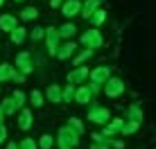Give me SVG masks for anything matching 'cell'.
I'll return each mask as SVG.
<instances>
[{"instance_id": "ffe728a7", "label": "cell", "mask_w": 156, "mask_h": 149, "mask_svg": "<svg viewBox=\"0 0 156 149\" xmlns=\"http://www.w3.org/2000/svg\"><path fill=\"white\" fill-rule=\"evenodd\" d=\"M0 106H2L5 115H14V113H18V106H16V102H14L12 97H5L2 102H0Z\"/></svg>"}, {"instance_id": "ab89813d", "label": "cell", "mask_w": 156, "mask_h": 149, "mask_svg": "<svg viewBox=\"0 0 156 149\" xmlns=\"http://www.w3.org/2000/svg\"><path fill=\"white\" fill-rule=\"evenodd\" d=\"M2 5H5V0H0V7H2Z\"/></svg>"}, {"instance_id": "74e56055", "label": "cell", "mask_w": 156, "mask_h": 149, "mask_svg": "<svg viewBox=\"0 0 156 149\" xmlns=\"http://www.w3.org/2000/svg\"><path fill=\"white\" fill-rule=\"evenodd\" d=\"M5 118H7V115H5V111H2V106H0V126L5 124Z\"/></svg>"}, {"instance_id": "f35d334b", "label": "cell", "mask_w": 156, "mask_h": 149, "mask_svg": "<svg viewBox=\"0 0 156 149\" xmlns=\"http://www.w3.org/2000/svg\"><path fill=\"white\" fill-rule=\"evenodd\" d=\"M7 149H18V145L16 142H7Z\"/></svg>"}, {"instance_id": "44dd1931", "label": "cell", "mask_w": 156, "mask_h": 149, "mask_svg": "<svg viewBox=\"0 0 156 149\" xmlns=\"http://www.w3.org/2000/svg\"><path fill=\"white\" fill-rule=\"evenodd\" d=\"M66 126H68V129H73V131H75L77 136H84V131H86V129H84V122L79 120V118H70V120H68V124H66Z\"/></svg>"}, {"instance_id": "d4e9b609", "label": "cell", "mask_w": 156, "mask_h": 149, "mask_svg": "<svg viewBox=\"0 0 156 149\" xmlns=\"http://www.w3.org/2000/svg\"><path fill=\"white\" fill-rule=\"evenodd\" d=\"M30 102H32V106L41 109V106H43V102H45V95H43L41 90H32V93H30Z\"/></svg>"}, {"instance_id": "f546056e", "label": "cell", "mask_w": 156, "mask_h": 149, "mask_svg": "<svg viewBox=\"0 0 156 149\" xmlns=\"http://www.w3.org/2000/svg\"><path fill=\"white\" fill-rule=\"evenodd\" d=\"M52 145H55V138H52L50 133H43L41 140H39V147L41 149H52Z\"/></svg>"}, {"instance_id": "d6a6232c", "label": "cell", "mask_w": 156, "mask_h": 149, "mask_svg": "<svg viewBox=\"0 0 156 149\" xmlns=\"http://www.w3.org/2000/svg\"><path fill=\"white\" fill-rule=\"evenodd\" d=\"M12 81H14V84H23V81H25V74L16 70V74H14V79H12Z\"/></svg>"}, {"instance_id": "5b68a950", "label": "cell", "mask_w": 156, "mask_h": 149, "mask_svg": "<svg viewBox=\"0 0 156 149\" xmlns=\"http://www.w3.org/2000/svg\"><path fill=\"white\" fill-rule=\"evenodd\" d=\"M88 77H90V84L104 86V84L109 81V77H111V68L109 66H98V68H93V70L88 72Z\"/></svg>"}, {"instance_id": "d590c367", "label": "cell", "mask_w": 156, "mask_h": 149, "mask_svg": "<svg viewBox=\"0 0 156 149\" xmlns=\"http://www.w3.org/2000/svg\"><path fill=\"white\" fill-rule=\"evenodd\" d=\"M111 145H113L115 149H122V147H125V142H122V140H111Z\"/></svg>"}, {"instance_id": "60d3db41", "label": "cell", "mask_w": 156, "mask_h": 149, "mask_svg": "<svg viewBox=\"0 0 156 149\" xmlns=\"http://www.w3.org/2000/svg\"><path fill=\"white\" fill-rule=\"evenodd\" d=\"M59 149H68V147H59Z\"/></svg>"}, {"instance_id": "e575fe53", "label": "cell", "mask_w": 156, "mask_h": 149, "mask_svg": "<svg viewBox=\"0 0 156 149\" xmlns=\"http://www.w3.org/2000/svg\"><path fill=\"white\" fill-rule=\"evenodd\" d=\"M61 5H63V0H50V7L52 9H59Z\"/></svg>"}, {"instance_id": "9a60e30c", "label": "cell", "mask_w": 156, "mask_h": 149, "mask_svg": "<svg viewBox=\"0 0 156 149\" xmlns=\"http://www.w3.org/2000/svg\"><path fill=\"white\" fill-rule=\"evenodd\" d=\"M100 5H102V0H86V2L82 5V12L79 14H82L84 18H90V16L100 9Z\"/></svg>"}, {"instance_id": "2e32d148", "label": "cell", "mask_w": 156, "mask_h": 149, "mask_svg": "<svg viewBox=\"0 0 156 149\" xmlns=\"http://www.w3.org/2000/svg\"><path fill=\"white\" fill-rule=\"evenodd\" d=\"M45 97L50 99L52 104H61V86L59 84H50L45 88Z\"/></svg>"}, {"instance_id": "9c48e42d", "label": "cell", "mask_w": 156, "mask_h": 149, "mask_svg": "<svg viewBox=\"0 0 156 149\" xmlns=\"http://www.w3.org/2000/svg\"><path fill=\"white\" fill-rule=\"evenodd\" d=\"M79 12H82V2H79V0H63L61 14L66 16V18H73V16H77Z\"/></svg>"}, {"instance_id": "603a6c76", "label": "cell", "mask_w": 156, "mask_h": 149, "mask_svg": "<svg viewBox=\"0 0 156 149\" xmlns=\"http://www.w3.org/2000/svg\"><path fill=\"white\" fill-rule=\"evenodd\" d=\"M90 57H93V50H88V47H86V50H82L79 54H75V57H73L75 68H79V66H82V63H84L86 59H90Z\"/></svg>"}, {"instance_id": "d6986e66", "label": "cell", "mask_w": 156, "mask_h": 149, "mask_svg": "<svg viewBox=\"0 0 156 149\" xmlns=\"http://www.w3.org/2000/svg\"><path fill=\"white\" fill-rule=\"evenodd\" d=\"M57 32H59V39H73L77 34V27H75V23H63Z\"/></svg>"}, {"instance_id": "ba28073f", "label": "cell", "mask_w": 156, "mask_h": 149, "mask_svg": "<svg viewBox=\"0 0 156 149\" xmlns=\"http://www.w3.org/2000/svg\"><path fill=\"white\" fill-rule=\"evenodd\" d=\"M122 124H125V120H122V118L109 120L104 124V129H102V136H104V138H113L115 133H120V131H122Z\"/></svg>"}, {"instance_id": "7c38bea8", "label": "cell", "mask_w": 156, "mask_h": 149, "mask_svg": "<svg viewBox=\"0 0 156 149\" xmlns=\"http://www.w3.org/2000/svg\"><path fill=\"white\" fill-rule=\"evenodd\" d=\"M16 27H18L16 16H12V14H2V16H0V29H2V32H9V34H12Z\"/></svg>"}, {"instance_id": "7a4b0ae2", "label": "cell", "mask_w": 156, "mask_h": 149, "mask_svg": "<svg viewBox=\"0 0 156 149\" xmlns=\"http://www.w3.org/2000/svg\"><path fill=\"white\" fill-rule=\"evenodd\" d=\"M79 41H82V45H86L88 50H98V47L104 45V39H102V34L98 29H88V32H84L82 36H79Z\"/></svg>"}, {"instance_id": "3957f363", "label": "cell", "mask_w": 156, "mask_h": 149, "mask_svg": "<svg viewBox=\"0 0 156 149\" xmlns=\"http://www.w3.org/2000/svg\"><path fill=\"white\" fill-rule=\"evenodd\" d=\"M16 70L23 72L25 77L34 70V61H32V54H30V52H18V54H16Z\"/></svg>"}, {"instance_id": "4fadbf2b", "label": "cell", "mask_w": 156, "mask_h": 149, "mask_svg": "<svg viewBox=\"0 0 156 149\" xmlns=\"http://www.w3.org/2000/svg\"><path fill=\"white\" fill-rule=\"evenodd\" d=\"M90 99H93V93H90V88H88V86H79V88H75V99H73V102H77V104H88Z\"/></svg>"}, {"instance_id": "cb8c5ba5", "label": "cell", "mask_w": 156, "mask_h": 149, "mask_svg": "<svg viewBox=\"0 0 156 149\" xmlns=\"http://www.w3.org/2000/svg\"><path fill=\"white\" fill-rule=\"evenodd\" d=\"M25 39H27V29H25V27H16V29L12 32V43L20 45Z\"/></svg>"}, {"instance_id": "8d00e7d4", "label": "cell", "mask_w": 156, "mask_h": 149, "mask_svg": "<svg viewBox=\"0 0 156 149\" xmlns=\"http://www.w3.org/2000/svg\"><path fill=\"white\" fill-rule=\"evenodd\" d=\"M90 149H109V145H100V142H93Z\"/></svg>"}, {"instance_id": "83f0119b", "label": "cell", "mask_w": 156, "mask_h": 149, "mask_svg": "<svg viewBox=\"0 0 156 149\" xmlns=\"http://www.w3.org/2000/svg\"><path fill=\"white\" fill-rule=\"evenodd\" d=\"M138 129H140V124H136V122H125V124H122V131H120V133H125V136H133Z\"/></svg>"}, {"instance_id": "8fae6325", "label": "cell", "mask_w": 156, "mask_h": 149, "mask_svg": "<svg viewBox=\"0 0 156 149\" xmlns=\"http://www.w3.org/2000/svg\"><path fill=\"white\" fill-rule=\"evenodd\" d=\"M75 50H77V43H75V41H66L63 45H59V50H57V59H61V61L70 59V57L75 54Z\"/></svg>"}, {"instance_id": "30bf717a", "label": "cell", "mask_w": 156, "mask_h": 149, "mask_svg": "<svg viewBox=\"0 0 156 149\" xmlns=\"http://www.w3.org/2000/svg\"><path fill=\"white\" fill-rule=\"evenodd\" d=\"M88 68H84V66H79V68H75V70L68 72V84L70 86H77V84H82L86 77H88Z\"/></svg>"}, {"instance_id": "52a82bcc", "label": "cell", "mask_w": 156, "mask_h": 149, "mask_svg": "<svg viewBox=\"0 0 156 149\" xmlns=\"http://www.w3.org/2000/svg\"><path fill=\"white\" fill-rule=\"evenodd\" d=\"M59 32H57V27H48L45 29V45H48V52H50L52 57H57V50H59Z\"/></svg>"}, {"instance_id": "277c9868", "label": "cell", "mask_w": 156, "mask_h": 149, "mask_svg": "<svg viewBox=\"0 0 156 149\" xmlns=\"http://www.w3.org/2000/svg\"><path fill=\"white\" fill-rule=\"evenodd\" d=\"M104 93L106 97H120L125 93V81L120 77H109V81L104 84Z\"/></svg>"}, {"instance_id": "ac0fdd59", "label": "cell", "mask_w": 156, "mask_h": 149, "mask_svg": "<svg viewBox=\"0 0 156 149\" xmlns=\"http://www.w3.org/2000/svg\"><path fill=\"white\" fill-rule=\"evenodd\" d=\"M16 74V68L12 66V63H0V84L2 81H12Z\"/></svg>"}, {"instance_id": "4316f807", "label": "cell", "mask_w": 156, "mask_h": 149, "mask_svg": "<svg viewBox=\"0 0 156 149\" xmlns=\"http://www.w3.org/2000/svg\"><path fill=\"white\" fill-rule=\"evenodd\" d=\"M36 16H39V9L36 7H25L23 12H20V18L23 20H34Z\"/></svg>"}, {"instance_id": "8992f818", "label": "cell", "mask_w": 156, "mask_h": 149, "mask_svg": "<svg viewBox=\"0 0 156 149\" xmlns=\"http://www.w3.org/2000/svg\"><path fill=\"white\" fill-rule=\"evenodd\" d=\"M88 120L95 122V124H102V126H104L106 122L111 120V113H109V109H106V106H93V109L88 111Z\"/></svg>"}, {"instance_id": "484cf974", "label": "cell", "mask_w": 156, "mask_h": 149, "mask_svg": "<svg viewBox=\"0 0 156 149\" xmlns=\"http://www.w3.org/2000/svg\"><path fill=\"white\" fill-rule=\"evenodd\" d=\"M104 20H106V12H104V9H98V12H95L93 16H90V23L95 25V29H98L100 25L104 23Z\"/></svg>"}, {"instance_id": "1f68e13d", "label": "cell", "mask_w": 156, "mask_h": 149, "mask_svg": "<svg viewBox=\"0 0 156 149\" xmlns=\"http://www.w3.org/2000/svg\"><path fill=\"white\" fill-rule=\"evenodd\" d=\"M27 36H30L32 41H41V39H45V29H43V27H34Z\"/></svg>"}, {"instance_id": "b9f144b4", "label": "cell", "mask_w": 156, "mask_h": 149, "mask_svg": "<svg viewBox=\"0 0 156 149\" xmlns=\"http://www.w3.org/2000/svg\"><path fill=\"white\" fill-rule=\"evenodd\" d=\"M16 2H23V0H16Z\"/></svg>"}, {"instance_id": "e0dca14e", "label": "cell", "mask_w": 156, "mask_h": 149, "mask_svg": "<svg viewBox=\"0 0 156 149\" xmlns=\"http://www.w3.org/2000/svg\"><path fill=\"white\" fill-rule=\"evenodd\" d=\"M127 122H136V124H143V109L138 104H131L127 109Z\"/></svg>"}, {"instance_id": "4dcf8cb0", "label": "cell", "mask_w": 156, "mask_h": 149, "mask_svg": "<svg viewBox=\"0 0 156 149\" xmlns=\"http://www.w3.org/2000/svg\"><path fill=\"white\" fill-rule=\"evenodd\" d=\"M18 149H39V145H36L34 138H25V140L18 142Z\"/></svg>"}, {"instance_id": "6da1fadb", "label": "cell", "mask_w": 156, "mask_h": 149, "mask_svg": "<svg viewBox=\"0 0 156 149\" xmlns=\"http://www.w3.org/2000/svg\"><path fill=\"white\" fill-rule=\"evenodd\" d=\"M57 142H59V147L75 149V147L79 145V136L75 133L73 129H68V126H61V129L57 131Z\"/></svg>"}, {"instance_id": "836d02e7", "label": "cell", "mask_w": 156, "mask_h": 149, "mask_svg": "<svg viewBox=\"0 0 156 149\" xmlns=\"http://www.w3.org/2000/svg\"><path fill=\"white\" fill-rule=\"evenodd\" d=\"M5 140H7V126L2 124V126H0V145H2Z\"/></svg>"}, {"instance_id": "f1b7e54d", "label": "cell", "mask_w": 156, "mask_h": 149, "mask_svg": "<svg viewBox=\"0 0 156 149\" xmlns=\"http://www.w3.org/2000/svg\"><path fill=\"white\" fill-rule=\"evenodd\" d=\"M12 99L16 102V106H18V111H20V109H25V99H27V97H25V93H23V90H14Z\"/></svg>"}, {"instance_id": "5bb4252c", "label": "cell", "mask_w": 156, "mask_h": 149, "mask_svg": "<svg viewBox=\"0 0 156 149\" xmlns=\"http://www.w3.org/2000/svg\"><path fill=\"white\" fill-rule=\"evenodd\" d=\"M18 129L20 131H30L32 129V111L30 109H20V113H18Z\"/></svg>"}, {"instance_id": "7402d4cb", "label": "cell", "mask_w": 156, "mask_h": 149, "mask_svg": "<svg viewBox=\"0 0 156 149\" xmlns=\"http://www.w3.org/2000/svg\"><path fill=\"white\" fill-rule=\"evenodd\" d=\"M73 99H75V86L68 84V86L61 88V104H70Z\"/></svg>"}]
</instances>
